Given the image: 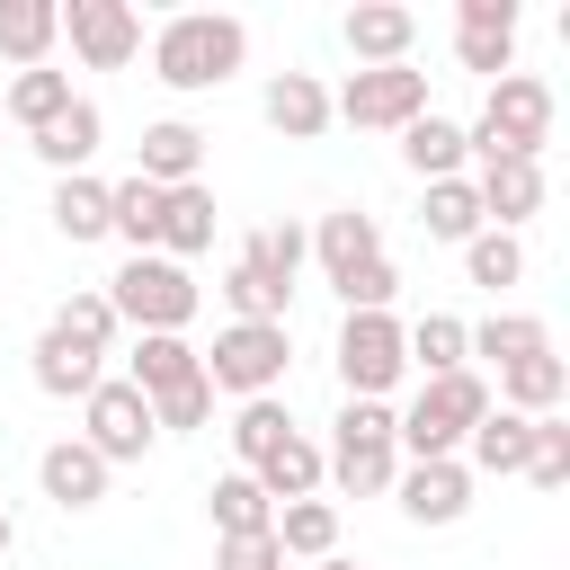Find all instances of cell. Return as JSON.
Segmentation results:
<instances>
[{"mask_svg": "<svg viewBox=\"0 0 570 570\" xmlns=\"http://www.w3.org/2000/svg\"><path fill=\"white\" fill-rule=\"evenodd\" d=\"M240 53H249V27L240 18H214V9H178L160 36H151V80L160 89H223L232 71H240Z\"/></svg>", "mask_w": 570, "mask_h": 570, "instance_id": "cell-1", "label": "cell"}, {"mask_svg": "<svg viewBox=\"0 0 570 570\" xmlns=\"http://www.w3.org/2000/svg\"><path fill=\"white\" fill-rule=\"evenodd\" d=\"M481 410H490V383L472 365L436 374V383H419L410 410H392V445H410V463H445V454H463V436L481 428Z\"/></svg>", "mask_w": 570, "mask_h": 570, "instance_id": "cell-2", "label": "cell"}, {"mask_svg": "<svg viewBox=\"0 0 570 570\" xmlns=\"http://www.w3.org/2000/svg\"><path fill=\"white\" fill-rule=\"evenodd\" d=\"M543 142H552V89L534 71H499L481 125L463 134V160H543Z\"/></svg>", "mask_w": 570, "mask_h": 570, "instance_id": "cell-3", "label": "cell"}, {"mask_svg": "<svg viewBox=\"0 0 570 570\" xmlns=\"http://www.w3.org/2000/svg\"><path fill=\"white\" fill-rule=\"evenodd\" d=\"M107 312L134 321L142 338H178V330L196 321V276H187L178 258L142 249V258H125V267L107 276Z\"/></svg>", "mask_w": 570, "mask_h": 570, "instance_id": "cell-4", "label": "cell"}, {"mask_svg": "<svg viewBox=\"0 0 570 570\" xmlns=\"http://www.w3.org/2000/svg\"><path fill=\"white\" fill-rule=\"evenodd\" d=\"M321 481H338L347 499H383L401 481V445H392V401H347L338 436L321 454Z\"/></svg>", "mask_w": 570, "mask_h": 570, "instance_id": "cell-5", "label": "cell"}, {"mask_svg": "<svg viewBox=\"0 0 570 570\" xmlns=\"http://www.w3.org/2000/svg\"><path fill=\"white\" fill-rule=\"evenodd\" d=\"M285 356H294L285 321H232L214 347H196L205 383H214V392H240V401H267V392L285 383Z\"/></svg>", "mask_w": 570, "mask_h": 570, "instance_id": "cell-6", "label": "cell"}, {"mask_svg": "<svg viewBox=\"0 0 570 570\" xmlns=\"http://www.w3.org/2000/svg\"><path fill=\"white\" fill-rule=\"evenodd\" d=\"M330 116H347V125H365V134H401L410 116H428V71H410V62L347 71V89L330 98Z\"/></svg>", "mask_w": 570, "mask_h": 570, "instance_id": "cell-7", "label": "cell"}, {"mask_svg": "<svg viewBox=\"0 0 570 570\" xmlns=\"http://www.w3.org/2000/svg\"><path fill=\"white\" fill-rule=\"evenodd\" d=\"M401 321L392 312H347L338 321V383H347V401H383L392 383H401Z\"/></svg>", "mask_w": 570, "mask_h": 570, "instance_id": "cell-8", "label": "cell"}, {"mask_svg": "<svg viewBox=\"0 0 570 570\" xmlns=\"http://www.w3.org/2000/svg\"><path fill=\"white\" fill-rule=\"evenodd\" d=\"M80 419H89V428H80V445H89L107 472H116V463H142V454H151V436H160V428H151V401H142L134 383H98V392L80 401Z\"/></svg>", "mask_w": 570, "mask_h": 570, "instance_id": "cell-9", "label": "cell"}, {"mask_svg": "<svg viewBox=\"0 0 570 570\" xmlns=\"http://www.w3.org/2000/svg\"><path fill=\"white\" fill-rule=\"evenodd\" d=\"M62 36H71V53H80L89 71H125V62L142 53L134 0H71V9H62Z\"/></svg>", "mask_w": 570, "mask_h": 570, "instance_id": "cell-10", "label": "cell"}, {"mask_svg": "<svg viewBox=\"0 0 570 570\" xmlns=\"http://www.w3.org/2000/svg\"><path fill=\"white\" fill-rule=\"evenodd\" d=\"M454 53H463V71H508L517 62V0H463L454 9Z\"/></svg>", "mask_w": 570, "mask_h": 570, "instance_id": "cell-11", "label": "cell"}, {"mask_svg": "<svg viewBox=\"0 0 570 570\" xmlns=\"http://www.w3.org/2000/svg\"><path fill=\"white\" fill-rule=\"evenodd\" d=\"M392 490H401V517H410V525H454V517L472 508V472H463V454H445V463H410Z\"/></svg>", "mask_w": 570, "mask_h": 570, "instance_id": "cell-12", "label": "cell"}, {"mask_svg": "<svg viewBox=\"0 0 570 570\" xmlns=\"http://www.w3.org/2000/svg\"><path fill=\"white\" fill-rule=\"evenodd\" d=\"M196 169H205V134H196L187 116L142 125V142H134V178H151V187H196Z\"/></svg>", "mask_w": 570, "mask_h": 570, "instance_id": "cell-13", "label": "cell"}, {"mask_svg": "<svg viewBox=\"0 0 570 570\" xmlns=\"http://www.w3.org/2000/svg\"><path fill=\"white\" fill-rule=\"evenodd\" d=\"M472 196H481V223L490 232H517L525 214H543V160H481Z\"/></svg>", "mask_w": 570, "mask_h": 570, "instance_id": "cell-14", "label": "cell"}, {"mask_svg": "<svg viewBox=\"0 0 570 570\" xmlns=\"http://www.w3.org/2000/svg\"><path fill=\"white\" fill-rule=\"evenodd\" d=\"M347 53L374 71V62H410V36H419V18L401 9V0H365V9H347Z\"/></svg>", "mask_w": 570, "mask_h": 570, "instance_id": "cell-15", "label": "cell"}, {"mask_svg": "<svg viewBox=\"0 0 570 570\" xmlns=\"http://www.w3.org/2000/svg\"><path fill=\"white\" fill-rule=\"evenodd\" d=\"M312 258L330 267V285H347L356 267H374V258H383V232H374V214H356V205L321 214V232H312Z\"/></svg>", "mask_w": 570, "mask_h": 570, "instance_id": "cell-16", "label": "cell"}, {"mask_svg": "<svg viewBox=\"0 0 570 570\" xmlns=\"http://www.w3.org/2000/svg\"><path fill=\"white\" fill-rule=\"evenodd\" d=\"M258 107H267V125H276L285 142H312V134H330V89H321L312 71H276Z\"/></svg>", "mask_w": 570, "mask_h": 570, "instance_id": "cell-17", "label": "cell"}, {"mask_svg": "<svg viewBox=\"0 0 570 570\" xmlns=\"http://www.w3.org/2000/svg\"><path fill=\"white\" fill-rule=\"evenodd\" d=\"M525 454H534V419H517V410H481V428L463 436V472H525Z\"/></svg>", "mask_w": 570, "mask_h": 570, "instance_id": "cell-18", "label": "cell"}, {"mask_svg": "<svg viewBox=\"0 0 570 570\" xmlns=\"http://www.w3.org/2000/svg\"><path fill=\"white\" fill-rule=\"evenodd\" d=\"M36 481H45V499L53 508H98L107 499V463L80 445V436H62V445H45V463H36Z\"/></svg>", "mask_w": 570, "mask_h": 570, "instance_id": "cell-19", "label": "cell"}, {"mask_svg": "<svg viewBox=\"0 0 570 570\" xmlns=\"http://www.w3.org/2000/svg\"><path fill=\"white\" fill-rule=\"evenodd\" d=\"M98 134H107V116H98L89 98H71V107L36 134V160H45V169H62V178H80V169L98 160Z\"/></svg>", "mask_w": 570, "mask_h": 570, "instance_id": "cell-20", "label": "cell"}, {"mask_svg": "<svg viewBox=\"0 0 570 570\" xmlns=\"http://www.w3.org/2000/svg\"><path fill=\"white\" fill-rule=\"evenodd\" d=\"M401 160H410L428 187H436V178H463V125H454V116H436V107H428V116H410V125H401Z\"/></svg>", "mask_w": 570, "mask_h": 570, "instance_id": "cell-21", "label": "cell"}, {"mask_svg": "<svg viewBox=\"0 0 570 570\" xmlns=\"http://www.w3.org/2000/svg\"><path fill=\"white\" fill-rule=\"evenodd\" d=\"M160 205H169V187H151V178H116V187H107V232L142 258V249H160Z\"/></svg>", "mask_w": 570, "mask_h": 570, "instance_id": "cell-22", "label": "cell"}, {"mask_svg": "<svg viewBox=\"0 0 570 570\" xmlns=\"http://www.w3.org/2000/svg\"><path fill=\"white\" fill-rule=\"evenodd\" d=\"M303 258H312V232H303V223H267V232L240 240V267H249L258 285H276V294H294Z\"/></svg>", "mask_w": 570, "mask_h": 570, "instance_id": "cell-23", "label": "cell"}, {"mask_svg": "<svg viewBox=\"0 0 570 570\" xmlns=\"http://www.w3.org/2000/svg\"><path fill=\"white\" fill-rule=\"evenodd\" d=\"M463 347L490 356V365L508 374V365H525V356H552V330H543L534 312H490L481 330H463Z\"/></svg>", "mask_w": 570, "mask_h": 570, "instance_id": "cell-24", "label": "cell"}, {"mask_svg": "<svg viewBox=\"0 0 570 570\" xmlns=\"http://www.w3.org/2000/svg\"><path fill=\"white\" fill-rule=\"evenodd\" d=\"M561 401H570V365L561 356H525V365L499 374V410H517V419H552Z\"/></svg>", "mask_w": 570, "mask_h": 570, "instance_id": "cell-25", "label": "cell"}, {"mask_svg": "<svg viewBox=\"0 0 570 570\" xmlns=\"http://www.w3.org/2000/svg\"><path fill=\"white\" fill-rule=\"evenodd\" d=\"M267 534H276L285 561H330V552H338V508H330V499H285Z\"/></svg>", "mask_w": 570, "mask_h": 570, "instance_id": "cell-26", "label": "cell"}, {"mask_svg": "<svg viewBox=\"0 0 570 570\" xmlns=\"http://www.w3.org/2000/svg\"><path fill=\"white\" fill-rule=\"evenodd\" d=\"M62 107H71V80H62L53 62H36V71H9V80H0V116H18L27 134H45Z\"/></svg>", "mask_w": 570, "mask_h": 570, "instance_id": "cell-27", "label": "cell"}, {"mask_svg": "<svg viewBox=\"0 0 570 570\" xmlns=\"http://www.w3.org/2000/svg\"><path fill=\"white\" fill-rule=\"evenodd\" d=\"M196 249H214V187L205 178L169 187V205H160V258H196Z\"/></svg>", "mask_w": 570, "mask_h": 570, "instance_id": "cell-28", "label": "cell"}, {"mask_svg": "<svg viewBox=\"0 0 570 570\" xmlns=\"http://www.w3.org/2000/svg\"><path fill=\"white\" fill-rule=\"evenodd\" d=\"M107 374H98V356L89 347H71L62 330H45L36 338V392H53V401H89Z\"/></svg>", "mask_w": 570, "mask_h": 570, "instance_id": "cell-29", "label": "cell"}, {"mask_svg": "<svg viewBox=\"0 0 570 570\" xmlns=\"http://www.w3.org/2000/svg\"><path fill=\"white\" fill-rule=\"evenodd\" d=\"M53 36H62V9H53V0H0V53H9L18 71H36V62L53 53Z\"/></svg>", "mask_w": 570, "mask_h": 570, "instance_id": "cell-30", "label": "cell"}, {"mask_svg": "<svg viewBox=\"0 0 570 570\" xmlns=\"http://www.w3.org/2000/svg\"><path fill=\"white\" fill-rule=\"evenodd\" d=\"M196 374H205V365H196L187 338H134V374H125V383H134L142 401H160V392H178V383H196Z\"/></svg>", "mask_w": 570, "mask_h": 570, "instance_id": "cell-31", "label": "cell"}, {"mask_svg": "<svg viewBox=\"0 0 570 570\" xmlns=\"http://www.w3.org/2000/svg\"><path fill=\"white\" fill-rule=\"evenodd\" d=\"M205 508H214V534H267V525H276V499H267L249 472H223V481L205 490Z\"/></svg>", "mask_w": 570, "mask_h": 570, "instance_id": "cell-32", "label": "cell"}, {"mask_svg": "<svg viewBox=\"0 0 570 570\" xmlns=\"http://www.w3.org/2000/svg\"><path fill=\"white\" fill-rule=\"evenodd\" d=\"M45 214H53L62 240H107V187H98L89 169H80V178H53V205H45Z\"/></svg>", "mask_w": 570, "mask_h": 570, "instance_id": "cell-33", "label": "cell"}, {"mask_svg": "<svg viewBox=\"0 0 570 570\" xmlns=\"http://www.w3.org/2000/svg\"><path fill=\"white\" fill-rule=\"evenodd\" d=\"M401 356H410V365H428V383H436V374H463V356H472V347H463V321H454V312H428L419 330H401Z\"/></svg>", "mask_w": 570, "mask_h": 570, "instance_id": "cell-34", "label": "cell"}, {"mask_svg": "<svg viewBox=\"0 0 570 570\" xmlns=\"http://www.w3.org/2000/svg\"><path fill=\"white\" fill-rule=\"evenodd\" d=\"M285 436H294V419H285L276 392H267V401H240V419H232V454H240V472H258Z\"/></svg>", "mask_w": 570, "mask_h": 570, "instance_id": "cell-35", "label": "cell"}, {"mask_svg": "<svg viewBox=\"0 0 570 570\" xmlns=\"http://www.w3.org/2000/svg\"><path fill=\"white\" fill-rule=\"evenodd\" d=\"M249 481H258L267 499H312V490H321V445H312V436H285Z\"/></svg>", "mask_w": 570, "mask_h": 570, "instance_id": "cell-36", "label": "cell"}, {"mask_svg": "<svg viewBox=\"0 0 570 570\" xmlns=\"http://www.w3.org/2000/svg\"><path fill=\"white\" fill-rule=\"evenodd\" d=\"M419 223H428V240H472V232H490V223H481V196H472V178H436Z\"/></svg>", "mask_w": 570, "mask_h": 570, "instance_id": "cell-37", "label": "cell"}, {"mask_svg": "<svg viewBox=\"0 0 570 570\" xmlns=\"http://www.w3.org/2000/svg\"><path fill=\"white\" fill-rule=\"evenodd\" d=\"M463 276H472V285H490V294H499V285H517V276H525L517 232H472V240H463Z\"/></svg>", "mask_w": 570, "mask_h": 570, "instance_id": "cell-38", "label": "cell"}, {"mask_svg": "<svg viewBox=\"0 0 570 570\" xmlns=\"http://www.w3.org/2000/svg\"><path fill=\"white\" fill-rule=\"evenodd\" d=\"M45 330H62V338H71V347H89V356H107V347H116V330H125V321H116V312H107V294H71V303H62V312H53V321H45Z\"/></svg>", "mask_w": 570, "mask_h": 570, "instance_id": "cell-39", "label": "cell"}, {"mask_svg": "<svg viewBox=\"0 0 570 570\" xmlns=\"http://www.w3.org/2000/svg\"><path fill=\"white\" fill-rule=\"evenodd\" d=\"M525 481H534V490H561V481H570V419H561V410H552V419H534Z\"/></svg>", "mask_w": 570, "mask_h": 570, "instance_id": "cell-40", "label": "cell"}, {"mask_svg": "<svg viewBox=\"0 0 570 570\" xmlns=\"http://www.w3.org/2000/svg\"><path fill=\"white\" fill-rule=\"evenodd\" d=\"M223 303H232V321H285V294H276V285H258L240 258H232V276H223Z\"/></svg>", "mask_w": 570, "mask_h": 570, "instance_id": "cell-41", "label": "cell"}, {"mask_svg": "<svg viewBox=\"0 0 570 570\" xmlns=\"http://www.w3.org/2000/svg\"><path fill=\"white\" fill-rule=\"evenodd\" d=\"M205 419H214V383H205V374L151 401V428H205Z\"/></svg>", "mask_w": 570, "mask_h": 570, "instance_id": "cell-42", "label": "cell"}, {"mask_svg": "<svg viewBox=\"0 0 570 570\" xmlns=\"http://www.w3.org/2000/svg\"><path fill=\"white\" fill-rule=\"evenodd\" d=\"M392 294H401L392 258H374V267H356V276L338 285V303H347V312H392Z\"/></svg>", "mask_w": 570, "mask_h": 570, "instance_id": "cell-43", "label": "cell"}, {"mask_svg": "<svg viewBox=\"0 0 570 570\" xmlns=\"http://www.w3.org/2000/svg\"><path fill=\"white\" fill-rule=\"evenodd\" d=\"M214 570H285V552H276V534H223Z\"/></svg>", "mask_w": 570, "mask_h": 570, "instance_id": "cell-44", "label": "cell"}, {"mask_svg": "<svg viewBox=\"0 0 570 570\" xmlns=\"http://www.w3.org/2000/svg\"><path fill=\"white\" fill-rule=\"evenodd\" d=\"M9 534H18V525H9V508H0V552H9Z\"/></svg>", "mask_w": 570, "mask_h": 570, "instance_id": "cell-45", "label": "cell"}, {"mask_svg": "<svg viewBox=\"0 0 570 570\" xmlns=\"http://www.w3.org/2000/svg\"><path fill=\"white\" fill-rule=\"evenodd\" d=\"M321 570H356V561H338V552H330V561H321Z\"/></svg>", "mask_w": 570, "mask_h": 570, "instance_id": "cell-46", "label": "cell"}]
</instances>
